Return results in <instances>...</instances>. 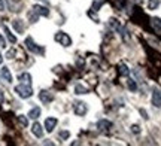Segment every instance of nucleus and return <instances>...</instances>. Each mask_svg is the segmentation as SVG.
Masks as SVG:
<instances>
[{"instance_id":"6e6552de","label":"nucleus","mask_w":161,"mask_h":146,"mask_svg":"<svg viewBox=\"0 0 161 146\" xmlns=\"http://www.w3.org/2000/svg\"><path fill=\"white\" fill-rule=\"evenodd\" d=\"M12 27L17 30V33H21V35L25 31V25H24L23 19H19V18H17V19H14V21H12Z\"/></svg>"},{"instance_id":"5701e85b","label":"nucleus","mask_w":161,"mask_h":146,"mask_svg":"<svg viewBox=\"0 0 161 146\" xmlns=\"http://www.w3.org/2000/svg\"><path fill=\"white\" fill-rule=\"evenodd\" d=\"M29 18H30V23L35 24V23H37V19H39V15H36L35 12L31 11V12L29 14Z\"/></svg>"},{"instance_id":"72a5a7b5","label":"nucleus","mask_w":161,"mask_h":146,"mask_svg":"<svg viewBox=\"0 0 161 146\" xmlns=\"http://www.w3.org/2000/svg\"><path fill=\"white\" fill-rule=\"evenodd\" d=\"M3 64V55H2V54H0V66Z\"/></svg>"},{"instance_id":"a878e982","label":"nucleus","mask_w":161,"mask_h":146,"mask_svg":"<svg viewBox=\"0 0 161 146\" xmlns=\"http://www.w3.org/2000/svg\"><path fill=\"white\" fill-rule=\"evenodd\" d=\"M15 54H17V52H15V49L8 51V52H6V58H9V60H11V58H15Z\"/></svg>"},{"instance_id":"b1692460","label":"nucleus","mask_w":161,"mask_h":146,"mask_svg":"<svg viewBox=\"0 0 161 146\" xmlns=\"http://www.w3.org/2000/svg\"><path fill=\"white\" fill-rule=\"evenodd\" d=\"M18 121H19V124H21L23 127H27V125H29V121H27V118L24 116V115H19V116H18Z\"/></svg>"},{"instance_id":"f03ea898","label":"nucleus","mask_w":161,"mask_h":146,"mask_svg":"<svg viewBox=\"0 0 161 146\" xmlns=\"http://www.w3.org/2000/svg\"><path fill=\"white\" fill-rule=\"evenodd\" d=\"M54 39H55V42H58V45H61L64 48H69L72 45V37L67 33H64V31H57Z\"/></svg>"},{"instance_id":"6ab92c4d","label":"nucleus","mask_w":161,"mask_h":146,"mask_svg":"<svg viewBox=\"0 0 161 146\" xmlns=\"http://www.w3.org/2000/svg\"><path fill=\"white\" fill-rule=\"evenodd\" d=\"M158 8H160V0H149V2H148V9L155 11Z\"/></svg>"},{"instance_id":"7c9ffc66","label":"nucleus","mask_w":161,"mask_h":146,"mask_svg":"<svg viewBox=\"0 0 161 146\" xmlns=\"http://www.w3.org/2000/svg\"><path fill=\"white\" fill-rule=\"evenodd\" d=\"M3 101H5V93H3V91L0 89V105H2Z\"/></svg>"},{"instance_id":"39448f33","label":"nucleus","mask_w":161,"mask_h":146,"mask_svg":"<svg viewBox=\"0 0 161 146\" xmlns=\"http://www.w3.org/2000/svg\"><path fill=\"white\" fill-rule=\"evenodd\" d=\"M96 128H97L98 131H102V133L109 131V130L112 128V122H110L109 119H100V121H97V124H96Z\"/></svg>"},{"instance_id":"7ed1b4c3","label":"nucleus","mask_w":161,"mask_h":146,"mask_svg":"<svg viewBox=\"0 0 161 146\" xmlns=\"http://www.w3.org/2000/svg\"><path fill=\"white\" fill-rule=\"evenodd\" d=\"M24 45H25V48L29 49L30 52H33V54H42L43 52V49H42V48H40L31 37H27V39L24 41Z\"/></svg>"},{"instance_id":"393cba45","label":"nucleus","mask_w":161,"mask_h":146,"mask_svg":"<svg viewBox=\"0 0 161 146\" xmlns=\"http://www.w3.org/2000/svg\"><path fill=\"white\" fill-rule=\"evenodd\" d=\"M103 5V2L102 0H96L94 3H92V11H98V8Z\"/></svg>"},{"instance_id":"2eb2a0df","label":"nucleus","mask_w":161,"mask_h":146,"mask_svg":"<svg viewBox=\"0 0 161 146\" xmlns=\"http://www.w3.org/2000/svg\"><path fill=\"white\" fill-rule=\"evenodd\" d=\"M75 94L76 95H84V94H88V88L84 87L82 84H76L75 85Z\"/></svg>"},{"instance_id":"bb28decb","label":"nucleus","mask_w":161,"mask_h":146,"mask_svg":"<svg viewBox=\"0 0 161 146\" xmlns=\"http://www.w3.org/2000/svg\"><path fill=\"white\" fill-rule=\"evenodd\" d=\"M131 131L134 133V134H140V131H142V130H140V127H139V125H136V124H134V125H131Z\"/></svg>"},{"instance_id":"dca6fc26","label":"nucleus","mask_w":161,"mask_h":146,"mask_svg":"<svg viewBox=\"0 0 161 146\" xmlns=\"http://www.w3.org/2000/svg\"><path fill=\"white\" fill-rule=\"evenodd\" d=\"M27 116L31 118V119H37V118L40 116V107H37V106H35V107H31Z\"/></svg>"},{"instance_id":"cd10ccee","label":"nucleus","mask_w":161,"mask_h":146,"mask_svg":"<svg viewBox=\"0 0 161 146\" xmlns=\"http://www.w3.org/2000/svg\"><path fill=\"white\" fill-rule=\"evenodd\" d=\"M88 15H90V17H91L92 19H94V23H100V19H98V17H97V15H96V14H94L92 11L88 12Z\"/></svg>"},{"instance_id":"1a4fd4ad","label":"nucleus","mask_w":161,"mask_h":146,"mask_svg":"<svg viewBox=\"0 0 161 146\" xmlns=\"http://www.w3.org/2000/svg\"><path fill=\"white\" fill-rule=\"evenodd\" d=\"M152 105L155 106L157 109H160V106H161V94H160V89L158 88H155L154 89V93H152Z\"/></svg>"},{"instance_id":"473e14b6","label":"nucleus","mask_w":161,"mask_h":146,"mask_svg":"<svg viewBox=\"0 0 161 146\" xmlns=\"http://www.w3.org/2000/svg\"><path fill=\"white\" fill-rule=\"evenodd\" d=\"M134 3H137V5H142V3H143V0H134Z\"/></svg>"},{"instance_id":"9d476101","label":"nucleus","mask_w":161,"mask_h":146,"mask_svg":"<svg viewBox=\"0 0 161 146\" xmlns=\"http://www.w3.org/2000/svg\"><path fill=\"white\" fill-rule=\"evenodd\" d=\"M31 133H33V136H36L37 139L43 137V128H42V125H40L39 122H35L31 125Z\"/></svg>"},{"instance_id":"f257e3e1","label":"nucleus","mask_w":161,"mask_h":146,"mask_svg":"<svg viewBox=\"0 0 161 146\" xmlns=\"http://www.w3.org/2000/svg\"><path fill=\"white\" fill-rule=\"evenodd\" d=\"M15 93L18 94V97H21V99H30L31 95H33V88L31 85H27V84H19L15 87Z\"/></svg>"},{"instance_id":"c756f323","label":"nucleus","mask_w":161,"mask_h":146,"mask_svg":"<svg viewBox=\"0 0 161 146\" xmlns=\"http://www.w3.org/2000/svg\"><path fill=\"white\" fill-rule=\"evenodd\" d=\"M140 115H143L145 119H149V116H148V113H146V111H145V109H140Z\"/></svg>"},{"instance_id":"9b49d317","label":"nucleus","mask_w":161,"mask_h":146,"mask_svg":"<svg viewBox=\"0 0 161 146\" xmlns=\"http://www.w3.org/2000/svg\"><path fill=\"white\" fill-rule=\"evenodd\" d=\"M39 99H40V101L42 103H51L52 100H54V95H52L51 93H48V91H40V94H39Z\"/></svg>"},{"instance_id":"ddd939ff","label":"nucleus","mask_w":161,"mask_h":146,"mask_svg":"<svg viewBox=\"0 0 161 146\" xmlns=\"http://www.w3.org/2000/svg\"><path fill=\"white\" fill-rule=\"evenodd\" d=\"M18 79L21 81V84H27V85H31V75H30V73H27V72H24V73H19Z\"/></svg>"},{"instance_id":"f8f14e48","label":"nucleus","mask_w":161,"mask_h":146,"mask_svg":"<svg viewBox=\"0 0 161 146\" xmlns=\"http://www.w3.org/2000/svg\"><path fill=\"white\" fill-rule=\"evenodd\" d=\"M0 75H2V78H3L6 82H12V73H11V70H9V67L3 66L2 70H0Z\"/></svg>"},{"instance_id":"412c9836","label":"nucleus","mask_w":161,"mask_h":146,"mask_svg":"<svg viewBox=\"0 0 161 146\" xmlns=\"http://www.w3.org/2000/svg\"><path fill=\"white\" fill-rule=\"evenodd\" d=\"M127 85H128V88H130V91H133V93H136L137 91V84H136V81L134 79H128V82H127Z\"/></svg>"},{"instance_id":"2f4dec72","label":"nucleus","mask_w":161,"mask_h":146,"mask_svg":"<svg viewBox=\"0 0 161 146\" xmlns=\"http://www.w3.org/2000/svg\"><path fill=\"white\" fill-rule=\"evenodd\" d=\"M5 11V3H3V0H0V12Z\"/></svg>"},{"instance_id":"20e7f679","label":"nucleus","mask_w":161,"mask_h":146,"mask_svg":"<svg viewBox=\"0 0 161 146\" xmlns=\"http://www.w3.org/2000/svg\"><path fill=\"white\" fill-rule=\"evenodd\" d=\"M75 113L78 116H85L86 112H88V106L84 101H75Z\"/></svg>"},{"instance_id":"423d86ee","label":"nucleus","mask_w":161,"mask_h":146,"mask_svg":"<svg viewBox=\"0 0 161 146\" xmlns=\"http://www.w3.org/2000/svg\"><path fill=\"white\" fill-rule=\"evenodd\" d=\"M57 124H58L57 118H54V116L46 118V119H45V130H46V133H52V131H54V128L57 127Z\"/></svg>"},{"instance_id":"4be33fe9","label":"nucleus","mask_w":161,"mask_h":146,"mask_svg":"<svg viewBox=\"0 0 161 146\" xmlns=\"http://www.w3.org/2000/svg\"><path fill=\"white\" fill-rule=\"evenodd\" d=\"M58 137L61 139V140H67L70 137V131H67V130H64V131H60L58 133Z\"/></svg>"},{"instance_id":"a211bd4d","label":"nucleus","mask_w":161,"mask_h":146,"mask_svg":"<svg viewBox=\"0 0 161 146\" xmlns=\"http://www.w3.org/2000/svg\"><path fill=\"white\" fill-rule=\"evenodd\" d=\"M118 70H119L121 76H128L130 75V69H128V66L124 64V63H121V64L118 66Z\"/></svg>"},{"instance_id":"c85d7f7f","label":"nucleus","mask_w":161,"mask_h":146,"mask_svg":"<svg viewBox=\"0 0 161 146\" xmlns=\"http://www.w3.org/2000/svg\"><path fill=\"white\" fill-rule=\"evenodd\" d=\"M6 48V41L3 39V36H0V49H5Z\"/></svg>"},{"instance_id":"f3484780","label":"nucleus","mask_w":161,"mask_h":146,"mask_svg":"<svg viewBox=\"0 0 161 146\" xmlns=\"http://www.w3.org/2000/svg\"><path fill=\"white\" fill-rule=\"evenodd\" d=\"M151 25L155 29V33L157 35H160L161 33V24H160V18H152L151 19Z\"/></svg>"},{"instance_id":"aec40b11","label":"nucleus","mask_w":161,"mask_h":146,"mask_svg":"<svg viewBox=\"0 0 161 146\" xmlns=\"http://www.w3.org/2000/svg\"><path fill=\"white\" fill-rule=\"evenodd\" d=\"M5 33H6V37H8V41L11 42V43H17V37L11 33V30L8 29V27H5Z\"/></svg>"},{"instance_id":"4468645a","label":"nucleus","mask_w":161,"mask_h":146,"mask_svg":"<svg viewBox=\"0 0 161 146\" xmlns=\"http://www.w3.org/2000/svg\"><path fill=\"white\" fill-rule=\"evenodd\" d=\"M109 25L112 27V29L115 30L116 33H119L121 31V29H122V25H121V23L116 19V18H110L109 19Z\"/></svg>"},{"instance_id":"0eeeda50","label":"nucleus","mask_w":161,"mask_h":146,"mask_svg":"<svg viewBox=\"0 0 161 146\" xmlns=\"http://www.w3.org/2000/svg\"><path fill=\"white\" fill-rule=\"evenodd\" d=\"M31 11L35 12L36 15H39V17H48V15H49V9H48L46 6H42V5H35L31 8Z\"/></svg>"}]
</instances>
